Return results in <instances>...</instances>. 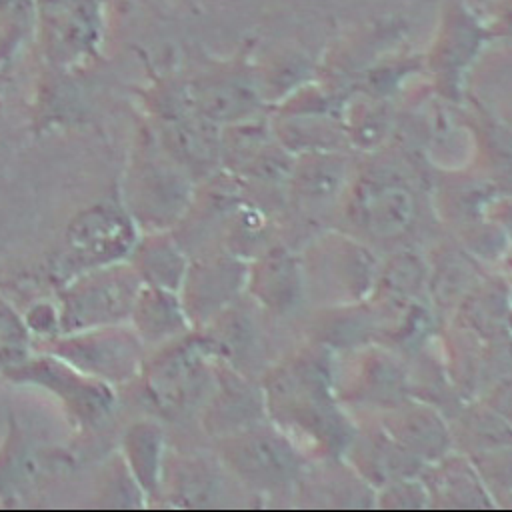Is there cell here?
<instances>
[{"label": "cell", "mask_w": 512, "mask_h": 512, "mask_svg": "<svg viewBox=\"0 0 512 512\" xmlns=\"http://www.w3.org/2000/svg\"><path fill=\"white\" fill-rule=\"evenodd\" d=\"M140 284L128 260L80 272L62 292V334L128 322Z\"/></svg>", "instance_id": "1"}, {"label": "cell", "mask_w": 512, "mask_h": 512, "mask_svg": "<svg viewBox=\"0 0 512 512\" xmlns=\"http://www.w3.org/2000/svg\"><path fill=\"white\" fill-rule=\"evenodd\" d=\"M70 254L80 270L126 262L138 242V226L126 208L98 202L82 208L66 230Z\"/></svg>", "instance_id": "2"}, {"label": "cell", "mask_w": 512, "mask_h": 512, "mask_svg": "<svg viewBox=\"0 0 512 512\" xmlns=\"http://www.w3.org/2000/svg\"><path fill=\"white\" fill-rule=\"evenodd\" d=\"M124 194V208L136 226H148L158 232L170 226L184 210L188 186L174 166L156 158L150 148L144 146L142 156L132 158Z\"/></svg>", "instance_id": "3"}, {"label": "cell", "mask_w": 512, "mask_h": 512, "mask_svg": "<svg viewBox=\"0 0 512 512\" xmlns=\"http://www.w3.org/2000/svg\"><path fill=\"white\" fill-rule=\"evenodd\" d=\"M140 338L120 326L92 328L82 332L60 334L52 354L68 362L76 370L112 382H124L138 370Z\"/></svg>", "instance_id": "4"}, {"label": "cell", "mask_w": 512, "mask_h": 512, "mask_svg": "<svg viewBox=\"0 0 512 512\" xmlns=\"http://www.w3.org/2000/svg\"><path fill=\"white\" fill-rule=\"evenodd\" d=\"M8 376L52 390L66 402V408L80 424H98L114 408V392L108 382L76 370L54 354L40 360L28 358L24 364L10 370Z\"/></svg>", "instance_id": "5"}, {"label": "cell", "mask_w": 512, "mask_h": 512, "mask_svg": "<svg viewBox=\"0 0 512 512\" xmlns=\"http://www.w3.org/2000/svg\"><path fill=\"white\" fill-rule=\"evenodd\" d=\"M50 48L60 62L94 56L102 40V10L98 0H76L62 16L48 22Z\"/></svg>", "instance_id": "6"}, {"label": "cell", "mask_w": 512, "mask_h": 512, "mask_svg": "<svg viewBox=\"0 0 512 512\" xmlns=\"http://www.w3.org/2000/svg\"><path fill=\"white\" fill-rule=\"evenodd\" d=\"M128 322L140 342L158 344L184 330L186 314L172 290L140 284Z\"/></svg>", "instance_id": "7"}, {"label": "cell", "mask_w": 512, "mask_h": 512, "mask_svg": "<svg viewBox=\"0 0 512 512\" xmlns=\"http://www.w3.org/2000/svg\"><path fill=\"white\" fill-rule=\"evenodd\" d=\"M128 264L134 268L142 284L180 290L186 280V262L180 248L162 232L138 238Z\"/></svg>", "instance_id": "8"}, {"label": "cell", "mask_w": 512, "mask_h": 512, "mask_svg": "<svg viewBox=\"0 0 512 512\" xmlns=\"http://www.w3.org/2000/svg\"><path fill=\"white\" fill-rule=\"evenodd\" d=\"M360 218L378 236H394L402 232L414 212L412 196L400 186L380 184L370 188L360 200Z\"/></svg>", "instance_id": "9"}, {"label": "cell", "mask_w": 512, "mask_h": 512, "mask_svg": "<svg viewBox=\"0 0 512 512\" xmlns=\"http://www.w3.org/2000/svg\"><path fill=\"white\" fill-rule=\"evenodd\" d=\"M122 452L132 480L142 492H152L160 478L162 434L150 422H136L122 436Z\"/></svg>", "instance_id": "10"}, {"label": "cell", "mask_w": 512, "mask_h": 512, "mask_svg": "<svg viewBox=\"0 0 512 512\" xmlns=\"http://www.w3.org/2000/svg\"><path fill=\"white\" fill-rule=\"evenodd\" d=\"M32 334L10 304L0 298V370L10 372L30 356Z\"/></svg>", "instance_id": "11"}, {"label": "cell", "mask_w": 512, "mask_h": 512, "mask_svg": "<svg viewBox=\"0 0 512 512\" xmlns=\"http://www.w3.org/2000/svg\"><path fill=\"white\" fill-rule=\"evenodd\" d=\"M30 334H36L40 338H54L62 334L60 328V310H56L54 306L40 302L36 304L24 318Z\"/></svg>", "instance_id": "12"}, {"label": "cell", "mask_w": 512, "mask_h": 512, "mask_svg": "<svg viewBox=\"0 0 512 512\" xmlns=\"http://www.w3.org/2000/svg\"><path fill=\"white\" fill-rule=\"evenodd\" d=\"M498 16H500V20L504 22V26L512 30V0H506V4H504V8L500 10Z\"/></svg>", "instance_id": "13"}]
</instances>
